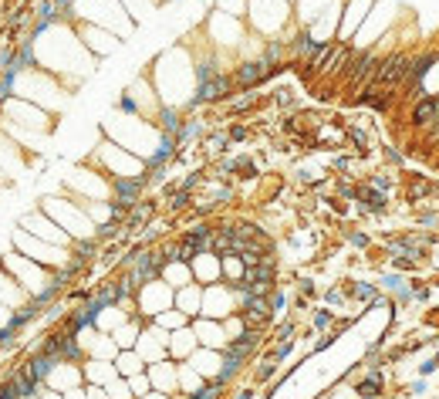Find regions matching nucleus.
I'll return each instance as SVG.
<instances>
[{
  "label": "nucleus",
  "mask_w": 439,
  "mask_h": 399,
  "mask_svg": "<svg viewBox=\"0 0 439 399\" xmlns=\"http://www.w3.org/2000/svg\"><path fill=\"white\" fill-rule=\"evenodd\" d=\"M409 68H412V51H389V54H382V61H379V72H375V85H385V88H402V81L409 75Z\"/></svg>",
  "instance_id": "1"
},
{
  "label": "nucleus",
  "mask_w": 439,
  "mask_h": 399,
  "mask_svg": "<svg viewBox=\"0 0 439 399\" xmlns=\"http://www.w3.org/2000/svg\"><path fill=\"white\" fill-rule=\"evenodd\" d=\"M274 72H278V65H267L264 58H257V61H243V65H237V72H234L230 78H234V88H240V91H250V88L264 85V81L271 78Z\"/></svg>",
  "instance_id": "2"
},
{
  "label": "nucleus",
  "mask_w": 439,
  "mask_h": 399,
  "mask_svg": "<svg viewBox=\"0 0 439 399\" xmlns=\"http://www.w3.org/2000/svg\"><path fill=\"white\" fill-rule=\"evenodd\" d=\"M433 122H439V91L423 95L419 102L409 105V125H412L416 132H426Z\"/></svg>",
  "instance_id": "3"
},
{
  "label": "nucleus",
  "mask_w": 439,
  "mask_h": 399,
  "mask_svg": "<svg viewBox=\"0 0 439 399\" xmlns=\"http://www.w3.org/2000/svg\"><path fill=\"white\" fill-rule=\"evenodd\" d=\"M230 88H234V78H230V75H216V78H210V81H200V88H196V95H193V105L220 102V98L230 95Z\"/></svg>",
  "instance_id": "4"
},
{
  "label": "nucleus",
  "mask_w": 439,
  "mask_h": 399,
  "mask_svg": "<svg viewBox=\"0 0 439 399\" xmlns=\"http://www.w3.org/2000/svg\"><path fill=\"white\" fill-rule=\"evenodd\" d=\"M439 193V183H433L429 176H423V173H416V176H409V183H405V203L409 206H423L429 197H436Z\"/></svg>",
  "instance_id": "5"
},
{
  "label": "nucleus",
  "mask_w": 439,
  "mask_h": 399,
  "mask_svg": "<svg viewBox=\"0 0 439 399\" xmlns=\"http://www.w3.org/2000/svg\"><path fill=\"white\" fill-rule=\"evenodd\" d=\"M355 393L359 396H385V376H382V369H368L359 382H355Z\"/></svg>",
  "instance_id": "6"
},
{
  "label": "nucleus",
  "mask_w": 439,
  "mask_h": 399,
  "mask_svg": "<svg viewBox=\"0 0 439 399\" xmlns=\"http://www.w3.org/2000/svg\"><path fill=\"white\" fill-rule=\"evenodd\" d=\"M162 278L169 281V288H186V284L193 281V271L186 268V261H169V264L162 268Z\"/></svg>",
  "instance_id": "7"
},
{
  "label": "nucleus",
  "mask_w": 439,
  "mask_h": 399,
  "mask_svg": "<svg viewBox=\"0 0 439 399\" xmlns=\"http://www.w3.org/2000/svg\"><path fill=\"white\" fill-rule=\"evenodd\" d=\"M179 312H183V315H196V312H200V288L186 284V288L179 291Z\"/></svg>",
  "instance_id": "8"
},
{
  "label": "nucleus",
  "mask_w": 439,
  "mask_h": 399,
  "mask_svg": "<svg viewBox=\"0 0 439 399\" xmlns=\"http://www.w3.org/2000/svg\"><path fill=\"white\" fill-rule=\"evenodd\" d=\"M153 210H156L153 203H135V206H132V213L125 217V227H139L142 220H149V217H153Z\"/></svg>",
  "instance_id": "9"
},
{
  "label": "nucleus",
  "mask_w": 439,
  "mask_h": 399,
  "mask_svg": "<svg viewBox=\"0 0 439 399\" xmlns=\"http://www.w3.org/2000/svg\"><path fill=\"white\" fill-rule=\"evenodd\" d=\"M416 227L419 230H439V210H416Z\"/></svg>",
  "instance_id": "10"
},
{
  "label": "nucleus",
  "mask_w": 439,
  "mask_h": 399,
  "mask_svg": "<svg viewBox=\"0 0 439 399\" xmlns=\"http://www.w3.org/2000/svg\"><path fill=\"white\" fill-rule=\"evenodd\" d=\"M254 102H257V91L250 88V91H243L240 98H234V102H230V112H234V116H240V112H247Z\"/></svg>",
  "instance_id": "11"
},
{
  "label": "nucleus",
  "mask_w": 439,
  "mask_h": 399,
  "mask_svg": "<svg viewBox=\"0 0 439 399\" xmlns=\"http://www.w3.org/2000/svg\"><path fill=\"white\" fill-rule=\"evenodd\" d=\"M368 183H372L375 190H382V193H389V190L396 186V176H389V173H372V176H368Z\"/></svg>",
  "instance_id": "12"
},
{
  "label": "nucleus",
  "mask_w": 439,
  "mask_h": 399,
  "mask_svg": "<svg viewBox=\"0 0 439 399\" xmlns=\"http://www.w3.org/2000/svg\"><path fill=\"white\" fill-rule=\"evenodd\" d=\"M392 268H396L399 274H405V271H419V261L409 257V254H396V257H392Z\"/></svg>",
  "instance_id": "13"
},
{
  "label": "nucleus",
  "mask_w": 439,
  "mask_h": 399,
  "mask_svg": "<svg viewBox=\"0 0 439 399\" xmlns=\"http://www.w3.org/2000/svg\"><path fill=\"white\" fill-rule=\"evenodd\" d=\"M382 284H385L389 291H399V288H405V278H402V274H389V278H382Z\"/></svg>",
  "instance_id": "14"
},
{
  "label": "nucleus",
  "mask_w": 439,
  "mask_h": 399,
  "mask_svg": "<svg viewBox=\"0 0 439 399\" xmlns=\"http://www.w3.org/2000/svg\"><path fill=\"white\" fill-rule=\"evenodd\" d=\"M436 369H439L436 359H423V362H419V376H423V379H426V376H433Z\"/></svg>",
  "instance_id": "15"
},
{
  "label": "nucleus",
  "mask_w": 439,
  "mask_h": 399,
  "mask_svg": "<svg viewBox=\"0 0 439 399\" xmlns=\"http://www.w3.org/2000/svg\"><path fill=\"white\" fill-rule=\"evenodd\" d=\"M331 321H335V315H331V312H318V315H315V328H328Z\"/></svg>",
  "instance_id": "16"
},
{
  "label": "nucleus",
  "mask_w": 439,
  "mask_h": 399,
  "mask_svg": "<svg viewBox=\"0 0 439 399\" xmlns=\"http://www.w3.org/2000/svg\"><path fill=\"white\" fill-rule=\"evenodd\" d=\"M274 369H278V362L271 359L267 365H260V369H257V379H271V376H274Z\"/></svg>",
  "instance_id": "17"
},
{
  "label": "nucleus",
  "mask_w": 439,
  "mask_h": 399,
  "mask_svg": "<svg viewBox=\"0 0 439 399\" xmlns=\"http://www.w3.org/2000/svg\"><path fill=\"white\" fill-rule=\"evenodd\" d=\"M385 160L392 162V166H402V162H405V156H402V153H396L392 146H385Z\"/></svg>",
  "instance_id": "18"
},
{
  "label": "nucleus",
  "mask_w": 439,
  "mask_h": 399,
  "mask_svg": "<svg viewBox=\"0 0 439 399\" xmlns=\"http://www.w3.org/2000/svg\"><path fill=\"white\" fill-rule=\"evenodd\" d=\"M227 139H230V142H240V139H247V129H243V125H234V129L227 132Z\"/></svg>",
  "instance_id": "19"
},
{
  "label": "nucleus",
  "mask_w": 439,
  "mask_h": 399,
  "mask_svg": "<svg viewBox=\"0 0 439 399\" xmlns=\"http://www.w3.org/2000/svg\"><path fill=\"white\" fill-rule=\"evenodd\" d=\"M348 240H352V244H355V247H368V244H372V240L365 237V234H361V230H352V234H348Z\"/></svg>",
  "instance_id": "20"
},
{
  "label": "nucleus",
  "mask_w": 439,
  "mask_h": 399,
  "mask_svg": "<svg viewBox=\"0 0 439 399\" xmlns=\"http://www.w3.org/2000/svg\"><path fill=\"white\" fill-rule=\"evenodd\" d=\"M345 294H348L345 288H331V291H328V301H331V305H338V301H341Z\"/></svg>",
  "instance_id": "21"
},
{
  "label": "nucleus",
  "mask_w": 439,
  "mask_h": 399,
  "mask_svg": "<svg viewBox=\"0 0 439 399\" xmlns=\"http://www.w3.org/2000/svg\"><path fill=\"white\" fill-rule=\"evenodd\" d=\"M426 389H429V386H426V382H423V376H419V379H416V382H412V386H409V393H412V396H423V393H426Z\"/></svg>",
  "instance_id": "22"
},
{
  "label": "nucleus",
  "mask_w": 439,
  "mask_h": 399,
  "mask_svg": "<svg viewBox=\"0 0 439 399\" xmlns=\"http://www.w3.org/2000/svg\"><path fill=\"white\" fill-rule=\"evenodd\" d=\"M223 7H230V14H243V0H223Z\"/></svg>",
  "instance_id": "23"
},
{
  "label": "nucleus",
  "mask_w": 439,
  "mask_h": 399,
  "mask_svg": "<svg viewBox=\"0 0 439 399\" xmlns=\"http://www.w3.org/2000/svg\"><path fill=\"white\" fill-rule=\"evenodd\" d=\"M237 399H254V389H243V393H240Z\"/></svg>",
  "instance_id": "24"
},
{
  "label": "nucleus",
  "mask_w": 439,
  "mask_h": 399,
  "mask_svg": "<svg viewBox=\"0 0 439 399\" xmlns=\"http://www.w3.org/2000/svg\"><path fill=\"white\" fill-rule=\"evenodd\" d=\"M359 399H385V396H359Z\"/></svg>",
  "instance_id": "25"
},
{
  "label": "nucleus",
  "mask_w": 439,
  "mask_h": 399,
  "mask_svg": "<svg viewBox=\"0 0 439 399\" xmlns=\"http://www.w3.org/2000/svg\"><path fill=\"white\" fill-rule=\"evenodd\" d=\"M433 359H436V362H439V349H436V356H433Z\"/></svg>",
  "instance_id": "26"
},
{
  "label": "nucleus",
  "mask_w": 439,
  "mask_h": 399,
  "mask_svg": "<svg viewBox=\"0 0 439 399\" xmlns=\"http://www.w3.org/2000/svg\"><path fill=\"white\" fill-rule=\"evenodd\" d=\"M433 399H439V396H433Z\"/></svg>",
  "instance_id": "27"
}]
</instances>
